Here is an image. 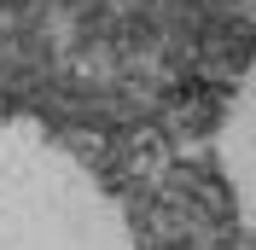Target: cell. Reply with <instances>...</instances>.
Masks as SVG:
<instances>
[{
    "label": "cell",
    "instance_id": "6da1fadb",
    "mask_svg": "<svg viewBox=\"0 0 256 250\" xmlns=\"http://www.w3.org/2000/svg\"><path fill=\"white\" fill-rule=\"evenodd\" d=\"M250 0H0V99L47 122H146L210 76Z\"/></svg>",
    "mask_w": 256,
    "mask_h": 250
},
{
    "label": "cell",
    "instance_id": "7a4b0ae2",
    "mask_svg": "<svg viewBox=\"0 0 256 250\" xmlns=\"http://www.w3.org/2000/svg\"><path fill=\"white\" fill-rule=\"evenodd\" d=\"M0 250H134L116 198L52 134L0 99Z\"/></svg>",
    "mask_w": 256,
    "mask_h": 250
}]
</instances>
